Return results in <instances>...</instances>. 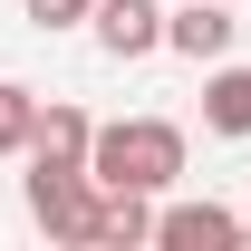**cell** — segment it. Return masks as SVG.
I'll return each mask as SVG.
<instances>
[{
    "label": "cell",
    "instance_id": "obj_1",
    "mask_svg": "<svg viewBox=\"0 0 251 251\" xmlns=\"http://www.w3.org/2000/svg\"><path fill=\"white\" fill-rule=\"evenodd\" d=\"M87 174L106 193H164L184 174V126L174 116H116L87 135Z\"/></svg>",
    "mask_w": 251,
    "mask_h": 251
},
{
    "label": "cell",
    "instance_id": "obj_2",
    "mask_svg": "<svg viewBox=\"0 0 251 251\" xmlns=\"http://www.w3.org/2000/svg\"><path fill=\"white\" fill-rule=\"evenodd\" d=\"M20 193H29V222L49 242H87V222H97V174L87 164H29Z\"/></svg>",
    "mask_w": 251,
    "mask_h": 251
},
{
    "label": "cell",
    "instance_id": "obj_3",
    "mask_svg": "<svg viewBox=\"0 0 251 251\" xmlns=\"http://www.w3.org/2000/svg\"><path fill=\"white\" fill-rule=\"evenodd\" d=\"M87 29H97V49L126 68V58H155V49H164V10H155V0H97Z\"/></svg>",
    "mask_w": 251,
    "mask_h": 251
},
{
    "label": "cell",
    "instance_id": "obj_4",
    "mask_svg": "<svg viewBox=\"0 0 251 251\" xmlns=\"http://www.w3.org/2000/svg\"><path fill=\"white\" fill-rule=\"evenodd\" d=\"M232 10L222 0H184V10H164V49L174 58H193V68H213V58H232Z\"/></svg>",
    "mask_w": 251,
    "mask_h": 251
},
{
    "label": "cell",
    "instance_id": "obj_5",
    "mask_svg": "<svg viewBox=\"0 0 251 251\" xmlns=\"http://www.w3.org/2000/svg\"><path fill=\"white\" fill-rule=\"evenodd\" d=\"M87 135H97V116H87V106H68V97H39L29 145H20V155H29V164H87Z\"/></svg>",
    "mask_w": 251,
    "mask_h": 251
},
{
    "label": "cell",
    "instance_id": "obj_6",
    "mask_svg": "<svg viewBox=\"0 0 251 251\" xmlns=\"http://www.w3.org/2000/svg\"><path fill=\"white\" fill-rule=\"evenodd\" d=\"M155 242L164 251H232L242 242V213L232 203H174V213H155Z\"/></svg>",
    "mask_w": 251,
    "mask_h": 251
},
{
    "label": "cell",
    "instance_id": "obj_7",
    "mask_svg": "<svg viewBox=\"0 0 251 251\" xmlns=\"http://www.w3.org/2000/svg\"><path fill=\"white\" fill-rule=\"evenodd\" d=\"M135 242H155V193H106V184H97L87 251H135Z\"/></svg>",
    "mask_w": 251,
    "mask_h": 251
},
{
    "label": "cell",
    "instance_id": "obj_8",
    "mask_svg": "<svg viewBox=\"0 0 251 251\" xmlns=\"http://www.w3.org/2000/svg\"><path fill=\"white\" fill-rule=\"evenodd\" d=\"M203 126H213V135H251V68L213 58V77H203Z\"/></svg>",
    "mask_w": 251,
    "mask_h": 251
},
{
    "label": "cell",
    "instance_id": "obj_9",
    "mask_svg": "<svg viewBox=\"0 0 251 251\" xmlns=\"http://www.w3.org/2000/svg\"><path fill=\"white\" fill-rule=\"evenodd\" d=\"M29 116H39V97L20 87V77H0V155H20V145H29Z\"/></svg>",
    "mask_w": 251,
    "mask_h": 251
},
{
    "label": "cell",
    "instance_id": "obj_10",
    "mask_svg": "<svg viewBox=\"0 0 251 251\" xmlns=\"http://www.w3.org/2000/svg\"><path fill=\"white\" fill-rule=\"evenodd\" d=\"M20 10H29V20H39V29H77V20H87V10H97V0H20Z\"/></svg>",
    "mask_w": 251,
    "mask_h": 251
},
{
    "label": "cell",
    "instance_id": "obj_11",
    "mask_svg": "<svg viewBox=\"0 0 251 251\" xmlns=\"http://www.w3.org/2000/svg\"><path fill=\"white\" fill-rule=\"evenodd\" d=\"M242 242H251V213H242Z\"/></svg>",
    "mask_w": 251,
    "mask_h": 251
}]
</instances>
